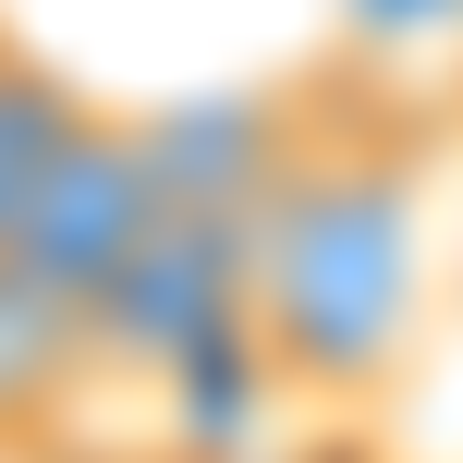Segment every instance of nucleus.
Listing matches in <instances>:
<instances>
[{
	"label": "nucleus",
	"mask_w": 463,
	"mask_h": 463,
	"mask_svg": "<svg viewBox=\"0 0 463 463\" xmlns=\"http://www.w3.org/2000/svg\"><path fill=\"white\" fill-rule=\"evenodd\" d=\"M73 391H98L86 317H73V305H49V293H24V280L0 269V439L49 427Z\"/></svg>",
	"instance_id": "obj_4"
},
{
	"label": "nucleus",
	"mask_w": 463,
	"mask_h": 463,
	"mask_svg": "<svg viewBox=\"0 0 463 463\" xmlns=\"http://www.w3.org/2000/svg\"><path fill=\"white\" fill-rule=\"evenodd\" d=\"M98 98L73 86L49 49H24L13 24H0V244L24 232V208H37V184H49V159L73 146V122H86Z\"/></svg>",
	"instance_id": "obj_3"
},
{
	"label": "nucleus",
	"mask_w": 463,
	"mask_h": 463,
	"mask_svg": "<svg viewBox=\"0 0 463 463\" xmlns=\"http://www.w3.org/2000/svg\"><path fill=\"white\" fill-rule=\"evenodd\" d=\"M171 463H293V451H269V439H232V451H171Z\"/></svg>",
	"instance_id": "obj_5"
},
{
	"label": "nucleus",
	"mask_w": 463,
	"mask_h": 463,
	"mask_svg": "<svg viewBox=\"0 0 463 463\" xmlns=\"http://www.w3.org/2000/svg\"><path fill=\"white\" fill-rule=\"evenodd\" d=\"M146 220H159L146 122H135V110H86V122H73V146L49 159V184H37V208H24V232L0 244V269H13L24 293L73 305V317H98V293L122 280V256L146 244Z\"/></svg>",
	"instance_id": "obj_2"
},
{
	"label": "nucleus",
	"mask_w": 463,
	"mask_h": 463,
	"mask_svg": "<svg viewBox=\"0 0 463 463\" xmlns=\"http://www.w3.org/2000/svg\"><path fill=\"white\" fill-rule=\"evenodd\" d=\"M427 317V135L366 61L317 73L244 208V342L280 402L366 415Z\"/></svg>",
	"instance_id": "obj_1"
}]
</instances>
